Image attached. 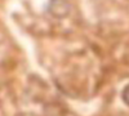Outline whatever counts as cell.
Segmentation results:
<instances>
[{
    "mask_svg": "<svg viewBox=\"0 0 129 116\" xmlns=\"http://www.w3.org/2000/svg\"><path fill=\"white\" fill-rule=\"evenodd\" d=\"M71 5L67 0H49L47 10L56 18H63L70 13Z\"/></svg>",
    "mask_w": 129,
    "mask_h": 116,
    "instance_id": "cell-1",
    "label": "cell"
},
{
    "mask_svg": "<svg viewBox=\"0 0 129 116\" xmlns=\"http://www.w3.org/2000/svg\"><path fill=\"white\" fill-rule=\"evenodd\" d=\"M121 98H123V101H124V103L126 104V106H129V84L123 89Z\"/></svg>",
    "mask_w": 129,
    "mask_h": 116,
    "instance_id": "cell-2",
    "label": "cell"
}]
</instances>
